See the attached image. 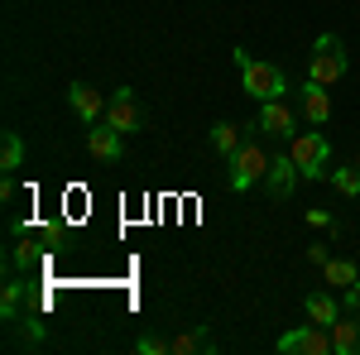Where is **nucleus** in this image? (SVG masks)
<instances>
[{"label":"nucleus","instance_id":"obj_1","mask_svg":"<svg viewBox=\"0 0 360 355\" xmlns=\"http://www.w3.org/2000/svg\"><path fill=\"white\" fill-rule=\"evenodd\" d=\"M236 63H240V77H245V91L255 101H278L288 91V77L278 72L274 63H255L245 49H236Z\"/></svg>","mask_w":360,"mask_h":355},{"label":"nucleus","instance_id":"obj_2","mask_svg":"<svg viewBox=\"0 0 360 355\" xmlns=\"http://www.w3.org/2000/svg\"><path fill=\"white\" fill-rule=\"evenodd\" d=\"M307 77L322 86H336L346 77V49H341V39L336 34H322L317 44H312V63H307Z\"/></svg>","mask_w":360,"mask_h":355},{"label":"nucleus","instance_id":"obj_3","mask_svg":"<svg viewBox=\"0 0 360 355\" xmlns=\"http://www.w3.org/2000/svg\"><path fill=\"white\" fill-rule=\"evenodd\" d=\"M269 164H274V154H264L255 139H245V144L236 149V159H231V188H236V192H250L255 183H264Z\"/></svg>","mask_w":360,"mask_h":355},{"label":"nucleus","instance_id":"obj_4","mask_svg":"<svg viewBox=\"0 0 360 355\" xmlns=\"http://www.w3.org/2000/svg\"><path fill=\"white\" fill-rule=\"evenodd\" d=\"M288 154H293V164H298V173H303V178H322V173L332 168V144H327V135H317V130L293 135Z\"/></svg>","mask_w":360,"mask_h":355},{"label":"nucleus","instance_id":"obj_5","mask_svg":"<svg viewBox=\"0 0 360 355\" xmlns=\"http://www.w3.org/2000/svg\"><path fill=\"white\" fill-rule=\"evenodd\" d=\"M106 120H111L120 135L144 130V106H139L135 86H115V91H111V101H106Z\"/></svg>","mask_w":360,"mask_h":355},{"label":"nucleus","instance_id":"obj_6","mask_svg":"<svg viewBox=\"0 0 360 355\" xmlns=\"http://www.w3.org/2000/svg\"><path fill=\"white\" fill-rule=\"evenodd\" d=\"M278 351H283V355H332V327L307 322V327L278 336Z\"/></svg>","mask_w":360,"mask_h":355},{"label":"nucleus","instance_id":"obj_7","mask_svg":"<svg viewBox=\"0 0 360 355\" xmlns=\"http://www.w3.org/2000/svg\"><path fill=\"white\" fill-rule=\"evenodd\" d=\"M255 130H264V135H274V139H293V135H298V115L283 106V96H278V101H259V120H255Z\"/></svg>","mask_w":360,"mask_h":355},{"label":"nucleus","instance_id":"obj_8","mask_svg":"<svg viewBox=\"0 0 360 355\" xmlns=\"http://www.w3.org/2000/svg\"><path fill=\"white\" fill-rule=\"evenodd\" d=\"M298 110H303L312 125H327V120H332V96H327V86L307 77V82L298 86Z\"/></svg>","mask_w":360,"mask_h":355},{"label":"nucleus","instance_id":"obj_9","mask_svg":"<svg viewBox=\"0 0 360 355\" xmlns=\"http://www.w3.org/2000/svg\"><path fill=\"white\" fill-rule=\"evenodd\" d=\"M68 101H72V110H77V120H82V125H96V120L106 115V96H101L96 86H86V82L68 86Z\"/></svg>","mask_w":360,"mask_h":355},{"label":"nucleus","instance_id":"obj_10","mask_svg":"<svg viewBox=\"0 0 360 355\" xmlns=\"http://www.w3.org/2000/svg\"><path fill=\"white\" fill-rule=\"evenodd\" d=\"M120 130H115L111 120H106V125H101V120H96V125H86V149H91V154H96V159H120V154H125V144H120Z\"/></svg>","mask_w":360,"mask_h":355},{"label":"nucleus","instance_id":"obj_11","mask_svg":"<svg viewBox=\"0 0 360 355\" xmlns=\"http://www.w3.org/2000/svg\"><path fill=\"white\" fill-rule=\"evenodd\" d=\"M298 178H303V173H298V164H293V154H274V164H269V173H264V188H269V197H288Z\"/></svg>","mask_w":360,"mask_h":355},{"label":"nucleus","instance_id":"obj_12","mask_svg":"<svg viewBox=\"0 0 360 355\" xmlns=\"http://www.w3.org/2000/svg\"><path fill=\"white\" fill-rule=\"evenodd\" d=\"M245 130H250V125H231V120H217V125H212V149H217L221 159H236V149L245 144Z\"/></svg>","mask_w":360,"mask_h":355},{"label":"nucleus","instance_id":"obj_13","mask_svg":"<svg viewBox=\"0 0 360 355\" xmlns=\"http://www.w3.org/2000/svg\"><path fill=\"white\" fill-rule=\"evenodd\" d=\"M212 351H217L212 327H193V331H183V336H173V355H212Z\"/></svg>","mask_w":360,"mask_h":355},{"label":"nucleus","instance_id":"obj_14","mask_svg":"<svg viewBox=\"0 0 360 355\" xmlns=\"http://www.w3.org/2000/svg\"><path fill=\"white\" fill-rule=\"evenodd\" d=\"M303 307H307V322H317V327H332L336 317H341V307H336V293H307L303 298Z\"/></svg>","mask_w":360,"mask_h":355},{"label":"nucleus","instance_id":"obj_15","mask_svg":"<svg viewBox=\"0 0 360 355\" xmlns=\"http://www.w3.org/2000/svg\"><path fill=\"white\" fill-rule=\"evenodd\" d=\"M332 351L336 355H360V322L336 317V322H332Z\"/></svg>","mask_w":360,"mask_h":355},{"label":"nucleus","instance_id":"obj_16","mask_svg":"<svg viewBox=\"0 0 360 355\" xmlns=\"http://www.w3.org/2000/svg\"><path fill=\"white\" fill-rule=\"evenodd\" d=\"M20 312H25V283L10 278L5 293H0V317H5V322H20Z\"/></svg>","mask_w":360,"mask_h":355},{"label":"nucleus","instance_id":"obj_17","mask_svg":"<svg viewBox=\"0 0 360 355\" xmlns=\"http://www.w3.org/2000/svg\"><path fill=\"white\" fill-rule=\"evenodd\" d=\"M322 269H327V283H332L336 293H346V288H351V283L360 278V269L351 264V259H327Z\"/></svg>","mask_w":360,"mask_h":355},{"label":"nucleus","instance_id":"obj_18","mask_svg":"<svg viewBox=\"0 0 360 355\" xmlns=\"http://www.w3.org/2000/svg\"><path fill=\"white\" fill-rule=\"evenodd\" d=\"M0 168H5V173L25 168V144H20V135H15V130H10V135L0 139Z\"/></svg>","mask_w":360,"mask_h":355},{"label":"nucleus","instance_id":"obj_19","mask_svg":"<svg viewBox=\"0 0 360 355\" xmlns=\"http://www.w3.org/2000/svg\"><path fill=\"white\" fill-rule=\"evenodd\" d=\"M332 183H336V192H341V197H360V168L356 164H351V168H336Z\"/></svg>","mask_w":360,"mask_h":355},{"label":"nucleus","instance_id":"obj_20","mask_svg":"<svg viewBox=\"0 0 360 355\" xmlns=\"http://www.w3.org/2000/svg\"><path fill=\"white\" fill-rule=\"evenodd\" d=\"M135 351L139 355H164V351H173V341H164V336H139Z\"/></svg>","mask_w":360,"mask_h":355},{"label":"nucleus","instance_id":"obj_21","mask_svg":"<svg viewBox=\"0 0 360 355\" xmlns=\"http://www.w3.org/2000/svg\"><path fill=\"white\" fill-rule=\"evenodd\" d=\"M10 259H15V269H29V264L39 259V250H34V240H20V245L10 250Z\"/></svg>","mask_w":360,"mask_h":355},{"label":"nucleus","instance_id":"obj_22","mask_svg":"<svg viewBox=\"0 0 360 355\" xmlns=\"http://www.w3.org/2000/svg\"><path fill=\"white\" fill-rule=\"evenodd\" d=\"M307 226H336V221L327 217V212H322V207H312V212H307Z\"/></svg>","mask_w":360,"mask_h":355},{"label":"nucleus","instance_id":"obj_23","mask_svg":"<svg viewBox=\"0 0 360 355\" xmlns=\"http://www.w3.org/2000/svg\"><path fill=\"white\" fill-rule=\"evenodd\" d=\"M346 307H351V312H360V278L346 288Z\"/></svg>","mask_w":360,"mask_h":355},{"label":"nucleus","instance_id":"obj_24","mask_svg":"<svg viewBox=\"0 0 360 355\" xmlns=\"http://www.w3.org/2000/svg\"><path fill=\"white\" fill-rule=\"evenodd\" d=\"M307 259L312 264H327V245H307Z\"/></svg>","mask_w":360,"mask_h":355},{"label":"nucleus","instance_id":"obj_25","mask_svg":"<svg viewBox=\"0 0 360 355\" xmlns=\"http://www.w3.org/2000/svg\"><path fill=\"white\" fill-rule=\"evenodd\" d=\"M356 168H360V149H356Z\"/></svg>","mask_w":360,"mask_h":355}]
</instances>
